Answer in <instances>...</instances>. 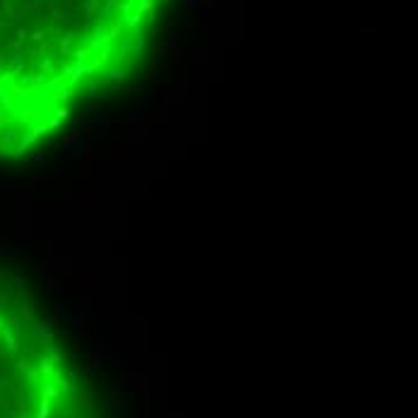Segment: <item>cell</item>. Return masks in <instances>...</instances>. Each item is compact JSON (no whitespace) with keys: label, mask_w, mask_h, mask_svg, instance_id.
Segmentation results:
<instances>
[{"label":"cell","mask_w":418,"mask_h":418,"mask_svg":"<svg viewBox=\"0 0 418 418\" xmlns=\"http://www.w3.org/2000/svg\"><path fill=\"white\" fill-rule=\"evenodd\" d=\"M168 0H0V159H22L130 79Z\"/></svg>","instance_id":"cell-1"},{"label":"cell","mask_w":418,"mask_h":418,"mask_svg":"<svg viewBox=\"0 0 418 418\" xmlns=\"http://www.w3.org/2000/svg\"><path fill=\"white\" fill-rule=\"evenodd\" d=\"M77 404L60 353L0 276V418H70Z\"/></svg>","instance_id":"cell-2"}]
</instances>
